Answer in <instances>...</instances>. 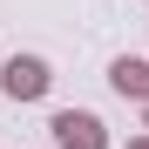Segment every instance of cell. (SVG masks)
Listing matches in <instances>:
<instances>
[{
	"mask_svg": "<svg viewBox=\"0 0 149 149\" xmlns=\"http://www.w3.org/2000/svg\"><path fill=\"white\" fill-rule=\"evenodd\" d=\"M0 88H7L14 102H41V95L54 88V74H47V61H41V54H14L7 68H0Z\"/></svg>",
	"mask_w": 149,
	"mask_h": 149,
	"instance_id": "obj_1",
	"label": "cell"
},
{
	"mask_svg": "<svg viewBox=\"0 0 149 149\" xmlns=\"http://www.w3.org/2000/svg\"><path fill=\"white\" fill-rule=\"evenodd\" d=\"M54 142L61 149H109V129H102V115H88V109H54Z\"/></svg>",
	"mask_w": 149,
	"mask_h": 149,
	"instance_id": "obj_2",
	"label": "cell"
},
{
	"mask_svg": "<svg viewBox=\"0 0 149 149\" xmlns=\"http://www.w3.org/2000/svg\"><path fill=\"white\" fill-rule=\"evenodd\" d=\"M109 88L122 95V102H142V109H149V61H136V54H122V61L109 68Z\"/></svg>",
	"mask_w": 149,
	"mask_h": 149,
	"instance_id": "obj_3",
	"label": "cell"
},
{
	"mask_svg": "<svg viewBox=\"0 0 149 149\" xmlns=\"http://www.w3.org/2000/svg\"><path fill=\"white\" fill-rule=\"evenodd\" d=\"M129 149H149V136H136V142H129Z\"/></svg>",
	"mask_w": 149,
	"mask_h": 149,
	"instance_id": "obj_4",
	"label": "cell"
}]
</instances>
